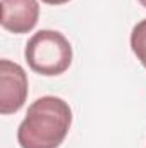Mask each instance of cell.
Segmentation results:
<instances>
[{
  "instance_id": "cell-5",
  "label": "cell",
  "mask_w": 146,
  "mask_h": 148,
  "mask_svg": "<svg viewBox=\"0 0 146 148\" xmlns=\"http://www.w3.org/2000/svg\"><path fill=\"white\" fill-rule=\"evenodd\" d=\"M131 48L141 66L146 69V19L139 21L131 33Z\"/></svg>"
},
{
  "instance_id": "cell-2",
  "label": "cell",
  "mask_w": 146,
  "mask_h": 148,
  "mask_svg": "<svg viewBox=\"0 0 146 148\" xmlns=\"http://www.w3.org/2000/svg\"><path fill=\"white\" fill-rule=\"evenodd\" d=\"M24 59L35 73L43 76H59L65 73L72 62V47L62 33L41 29L26 43Z\"/></svg>"
},
{
  "instance_id": "cell-3",
  "label": "cell",
  "mask_w": 146,
  "mask_h": 148,
  "mask_svg": "<svg viewBox=\"0 0 146 148\" xmlns=\"http://www.w3.org/2000/svg\"><path fill=\"white\" fill-rule=\"evenodd\" d=\"M28 98V76L26 71L9 60H0V114L9 115L23 109Z\"/></svg>"
},
{
  "instance_id": "cell-7",
  "label": "cell",
  "mask_w": 146,
  "mask_h": 148,
  "mask_svg": "<svg viewBox=\"0 0 146 148\" xmlns=\"http://www.w3.org/2000/svg\"><path fill=\"white\" fill-rule=\"evenodd\" d=\"M138 2H139V3H141V5L146 9V0H138Z\"/></svg>"
},
{
  "instance_id": "cell-1",
  "label": "cell",
  "mask_w": 146,
  "mask_h": 148,
  "mask_svg": "<svg viewBox=\"0 0 146 148\" xmlns=\"http://www.w3.org/2000/svg\"><path fill=\"white\" fill-rule=\"evenodd\" d=\"M72 124L69 103L59 97H41L35 100L17 129L21 148H59Z\"/></svg>"
},
{
  "instance_id": "cell-6",
  "label": "cell",
  "mask_w": 146,
  "mask_h": 148,
  "mask_svg": "<svg viewBox=\"0 0 146 148\" xmlns=\"http://www.w3.org/2000/svg\"><path fill=\"white\" fill-rule=\"evenodd\" d=\"M45 3H50V5H60V3H65V2H71V0H41Z\"/></svg>"
},
{
  "instance_id": "cell-4",
  "label": "cell",
  "mask_w": 146,
  "mask_h": 148,
  "mask_svg": "<svg viewBox=\"0 0 146 148\" xmlns=\"http://www.w3.org/2000/svg\"><path fill=\"white\" fill-rule=\"evenodd\" d=\"M2 28L14 33L23 35L29 33L38 23L40 5L36 0H2Z\"/></svg>"
}]
</instances>
